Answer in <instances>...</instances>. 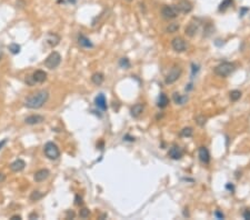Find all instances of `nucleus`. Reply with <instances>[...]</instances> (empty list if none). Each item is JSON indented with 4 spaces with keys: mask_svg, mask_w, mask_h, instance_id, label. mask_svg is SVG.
Wrapping results in <instances>:
<instances>
[{
    "mask_svg": "<svg viewBox=\"0 0 250 220\" xmlns=\"http://www.w3.org/2000/svg\"><path fill=\"white\" fill-rule=\"evenodd\" d=\"M49 92L47 90H39L30 95L25 101V106L29 109H39L48 101Z\"/></svg>",
    "mask_w": 250,
    "mask_h": 220,
    "instance_id": "obj_1",
    "label": "nucleus"
},
{
    "mask_svg": "<svg viewBox=\"0 0 250 220\" xmlns=\"http://www.w3.org/2000/svg\"><path fill=\"white\" fill-rule=\"evenodd\" d=\"M235 65L232 62H222L214 68V74L219 77L226 78L235 71Z\"/></svg>",
    "mask_w": 250,
    "mask_h": 220,
    "instance_id": "obj_2",
    "label": "nucleus"
},
{
    "mask_svg": "<svg viewBox=\"0 0 250 220\" xmlns=\"http://www.w3.org/2000/svg\"><path fill=\"white\" fill-rule=\"evenodd\" d=\"M60 62H61V56H60V53L57 51H53L46 58L45 66L48 69H55L60 65Z\"/></svg>",
    "mask_w": 250,
    "mask_h": 220,
    "instance_id": "obj_3",
    "label": "nucleus"
},
{
    "mask_svg": "<svg viewBox=\"0 0 250 220\" xmlns=\"http://www.w3.org/2000/svg\"><path fill=\"white\" fill-rule=\"evenodd\" d=\"M43 150H45V155L47 156L49 159H51V160H55V159L59 158V156H60V150H59L58 146H57L56 143H51V141L46 143Z\"/></svg>",
    "mask_w": 250,
    "mask_h": 220,
    "instance_id": "obj_4",
    "label": "nucleus"
},
{
    "mask_svg": "<svg viewBox=\"0 0 250 220\" xmlns=\"http://www.w3.org/2000/svg\"><path fill=\"white\" fill-rule=\"evenodd\" d=\"M181 76V68L178 67V66H175L170 69V71L168 72L166 77V84H175L176 81L178 80L179 78Z\"/></svg>",
    "mask_w": 250,
    "mask_h": 220,
    "instance_id": "obj_5",
    "label": "nucleus"
},
{
    "mask_svg": "<svg viewBox=\"0 0 250 220\" xmlns=\"http://www.w3.org/2000/svg\"><path fill=\"white\" fill-rule=\"evenodd\" d=\"M179 15V11L176 6H165L161 9V16L167 20L175 19Z\"/></svg>",
    "mask_w": 250,
    "mask_h": 220,
    "instance_id": "obj_6",
    "label": "nucleus"
},
{
    "mask_svg": "<svg viewBox=\"0 0 250 220\" xmlns=\"http://www.w3.org/2000/svg\"><path fill=\"white\" fill-rule=\"evenodd\" d=\"M171 46L176 52H183L186 49H187L186 41L181 38V37H176V38L172 39Z\"/></svg>",
    "mask_w": 250,
    "mask_h": 220,
    "instance_id": "obj_7",
    "label": "nucleus"
},
{
    "mask_svg": "<svg viewBox=\"0 0 250 220\" xmlns=\"http://www.w3.org/2000/svg\"><path fill=\"white\" fill-rule=\"evenodd\" d=\"M59 42H60V37L55 33H49L45 38V43L50 48L56 47Z\"/></svg>",
    "mask_w": 250,
    "mask_h": 220,
    "instance_id": "obj_8",
    "label": "nucleus"
},
{
    "mask_svg": "<svg viewBox=\"0 0 250 220\" xmlns=\"http://www.w3.org/2000/svg\"><path fill=\"white\" fill-rule=\"evenodd\" d=\"M179 13H189L192 10V5L188 0H181L178 5H176Z\"/></svg>",
    "mask_w": 250,
    "mask_h": 220,
    "instance_id": "obj_9",
    "label": "nucleus"
},
{
    "mask_svg": "<svg viewBox=\"0 0 250 220\" xmlns=\"http://www.w3.org/2000/svg\"><path fill=\"white\" fill-rule=\"evenodd\" d=\"M198 30H199V23H198V22H193V21H191V22L189 23L188 26L186 27L185 33H186V35H187L188 37L192 38V37H195L196 35H197V33H198Z\"/></svg>",
    "mask_w": 250,
    "mask_h": 220,
    "instance_id": "obj_10",
    "label": "nucleus"
},
{
    "mask_svg": "<svg viewBox=\"0 0 250 220\" xmlns=\"http://www.w3.org/2000/svg\"><path fill=\"white\" fill-rule=\"evenodd\" d=\"M182 155H183V151H182V149L178 146H172L168 151V156L171 159H173V160L180 159L182 157Z\"/></svg>",
    "mask_w": 250,
    "mask_h": 220,
    "instance_id": "obj_11",
    "label": "nucleus"
},
{
    "mask_svg": "<svg viewBox=\"0 0 250 220\" xmlns=\"http://www.w3.org/2000/svg\"><path fill=\"white\" fill-rule=\"evenodd\" d=\"M198 155H199L200 161H201L202 163H205V165H208L209 161H210V153H209L208 149L206 148V147H200L198 151Z\"/></svg>",
    "mask_w": 250,
    "mask_h": 220,
    "instance_id": "obj_12",
    "label": "nucleus"
},
{
    "mask_svg": "<svg viewBox=\"0 0 250 220\" xmlns=\"http://www.w3.org/2000/svg\"><path fill=\"white\" fill-rule=\"evenodd\" d=\"M25 167H26V162L23 161L22 159H17V160H15L13 162L10 163V169H11V171L13 172L22 171L23 169H25Z\"/></svg>",
    "mask_w": 250,
    "mask_h": 220,
    "instance_id": "obj_13",
    "label": "nucleus"
},
{
    "mask_svg": "<svg viewBox=\"0 0 250 220\" xmlns=\"http://www.w3.org/2000/svg\"><path fill=\"white\" fill-rule=\"evenodd\" d=\"M94 104L99 109H101L102 111H106L107 110V100H106V97H104V94H99L97 97L94 98Z\"/></svg>",
    "mask_w": 250,
    "mask_h": 220,
    "instance_id": "obj_14",
    "label": "nucleus"
},
{
    "mask_svg": "<svg viewBox=\"0 0 250 220\" xmlns=\"http://www.w3.org/2000/svg\"><path fill=\"white\" fill-rule=\"evenodd\" d=\"M49 175H50V172H49L48 169H40V170H38V171L35 174L33 179H35V181L37 182H41L48 178Z\"/></svg>",
    "mask_w": 250,
    "mask_h": 220,
    "instance_id": "obj_15",
    "label": "nucleus"
},
{
    "mask_svg": "<svg viewBox=\"0 0 250 220\" xmlns=\"http://www.w3.org/2000/svg\"><path fill=\"white\" fill-rule=\"evenodd\" d=\"M35 81V84L38 82V84H42L47 80V72H45L43 70H37V71L33 72V74L31 76Z\"/></svg>",
    "mask_w": 250,
    "mask_h": 220,
    "instance_id": "obj_16",
    "label": "nucleus"
},
{
    "mask_svg": "<svg viewBox=\"0 0 250 220\" xmlns=\"http://www.w3.org/2000/svg\"><path fill=\"white\" fill-rule=\"evenodd\" d=\"M43 120H45V118L42 116L33 115V116L27 117L26 119H25V122H26L27 125H38V123H41Z\"/></svg>",
    "mask_w": 250,
    "mask_h": 220,
    "instance_id": "obj_17",
    "label": "nucleus"
},
{
    "mask_svg": "<svg viewBox=\"0 0 250 220\" xmlns=\"http://www.w3.org/2000/svg\"><path fill=\"white\" fill-rule=\"evenodd\" d=\"M142 111H143V106L141 104L133 105L132 107H131V109H130L131 116H132L133 118H138V117H140V115L142 113Z\"/></svg>",
    "mask_w": 250,
    "mask_h": 220,
    "instance_id": "obj_18",
    "label": "nucleus"
},
{
    "mask_svg": "<svg viewBox=\"0 0 250 220\" xmlns=\"http://www.w3.org/2000/svg\"><path fill=\"white\" fill-rule=\"evenodd\" d=\"M78 42H79V45L81 46V47H84V48H92V47H94L92 42H91L86 36H84V35H79Z\"/></svg>",
    "mask_w": 250,
    "mask_h": 220,
    "instance_id": "obj_19",
    "label": "nucleus"
},
{
    "mask_svg": "<svg viewBox=\"0 0 250 220\" xmlns=\"http://www.w3.org/2000/svg\"><path fill=\"white\" fill-rule=\"evenodd\" d=\"M104 80V77L101 72H96V74H92V77H91V81H92L94 84H97V86L102 84Z\"/></svg>",
    "mask_w": 250,
    "mask_h": 220,
    "instance_id": "obj_20",
    "label": "nucleus"
},
{
    "mask_svg": "<svg viewBox=\"0 0 250 220\" xmlns=\"http://www.w3.org/2000/svg\"><path fill=\"white\" fill-rule=\"evenodd\" d=\"M169 104V99L165 94H160L158 98V107L159 108H166Z\"/></svg>",
    "mask_w": 250,
    "mask_h": 220,
    "instance_id": "obj_21",
    "label": "nucleus"
},
{
    "mask_svg": "<svg viewBox=\"0 0 250 220\" xmlns=\"http://www.w3.org/2000/svg\"><path fill=\"white\" fill-rule=\"evenodd\" d=\"M173 100H175V102L177 105H185L186 101L188 100V97H187V96H182V95L175 92V94H173Z\"/></svg>",
    "mask_w": 250,
    "mask_h": 220,
    "instance_id": "obj_22",
    "label": "nucleus"
},
{
    "mask_svg": "<svg viewBox=\"0 0 250 220\" xmlns=\"http://www.w3.org/2000/svg\"><path fill=\"white\" fill-rule=\"evenodd\" d=\"M179 30V25L177 22H172V23H169V26L166 28V31L169 33H177Z\"/></svg>",
    "mask_w": 250,
    "mask_h": 220,
    "instance_id": "obj_23",
    "label": "nucleus"
},
{
    "mask_svg": "<svg viewBox=\"0 0 250 220\" xmlns=\"http://www.w3.org/2000/svg\"><path fill=\"white\" fill-rule=\"evenodd\" d=\"M42 197H43V194H42V192H40V191H33L31 194H30V200L38 201L40 200Z\"/></svg>",
    "mask_w": 250,
    "mask_h": 220,
    "instance_id": "obj_24",
    "label": "nucleus"
},
{
    "mask_svg": "<svg viewBox=\"0 0 250 220\" xmlns=\"http://www.w3.org/2000/svg\"><path fill=\"white\" fill-rule=\"evenodd\" d=\"M231 5H232V0H224V1L220 3V6H219V10H220V11H224V10H227Z\"/></svg>",
    "mask_w": 250,
    "mask_h": 220,
    "instance_id": "obj_25",
    "label": "nucleus"
},
{
    "mask_svg": "<svg viewBox=\"0 0 250 220\" xmlns=\"http://www.w3.org/2000/svg\"><path fill=\"white\" fill-rule=\"evenodd\" d=\"M230 100L231 101H237V100H239L240 99V97H241V92L239 90H232L230 92Z\"/></svg>",
    "mask_w": 250,
    "mask_h": 220,
    "instance_id": "obj_26",
    "label": "nucleus"
},
{
    "mask_svg": "<svg viewBox=\"0 0 250 220\" xmlns=\"http://www.w3.org/2000/svg\"><path fill=\"white\" fill-rule=\"evenodd\" d=\"M193 135V130L190 127H187V128H183L180 132V136L181 137H191Z\"/></svg>",
    "mask_w": 250,
    "mask_h": 220,
    "instance_id": "obj_27",
    "label": "nucleus"
},
{
    "mask_svg": "<svg viewBox=\"0 0 250 220\" xmlns=\"http://www.w3.org/2000/svg\"><path fill=\"white\" fill-rule=\"evenodd\" d=\"M119 66L124 69H129L131 64H130L129 59L128 58H121L120 60H119Z\"/></svg>",
    "mask_w": 250,
    "mask_h": 220,
    "instance_id": "obj_28",
    "label": "nucleus"
},
{
    "mask_svg": "<svg viewBox=\"0 0 250 220\" xmlns=\"http://www.w3.org/2000/svg\"><path fill=\"white\" fill-rule=\"evenodd\" d=\"M20 46L18 45V43H11V45L9 46V50L11 51V53H13V55H17V53H19L20 52Z\"/></svg>",
    "mask_w": 250,
    "mask_h": 220,
    "instance_id": "obj_29",
    "label": "nucleus"
},
{
    "mask_svg": "<svg viewBox=\"0 0 250 220\" xmlns=\"http://www.w3.org/2000/svg\"><path fill=\"white\" fill-rule=\"evenodd\" d=\"M89 215H90V211H89V209H87V208H84V209H81V210L79 211V216L81 218H88Z\"/></svg>",
    "mask_w": 250,
    "mask_h": 220,
    "instance_id": "obj_30",
    "label": "nucleus"
},
{
    "mask_svg": "<svg viewBox=\"0 0 250 220\" xmlns=\"http://www.w3.org/2000/svg\"><path fill=\"white\" fill-rule=\"evenodd\" d=\"M197 123H198L199 126H205V123H206V120H207V118L206 117H204V116H199V117H197Z\"/></svg>",
    "mask_w": 250,
    "mask_h": 220,
    "instance_id": "obj_31",
    "label": "nucleus"
},
{
    "mask_svg": "<svg viewBox=\"0 0 250 220\" xmlns=\"http://www.w3.org/2000/svg\"><path fill=\"white\" fill-rule=\"evenodd\" d=\"M244 218L246 220H250V209H248L244 212Z\"/></svg>",
    "mask_w": 250,
    "mask_h": 220,
    "instance_id": "obj_32",
    "label": "nucleus"
},
{
    "mask_svg": "<svg viewBox=\"0 0 250 220\" xmlns=\"http://www.w3.org/2000/svg\"><path fill=\"white\" fill-rule=\"evenodd\" d=\"M214 216H216V217H217L218 219H222V218L224 217V214H221V212H220V211H219V210H217V211H216V212H214Z\"/></svg>",
    "mask_w": 250,
    "mask_h": 220,
    "instance_id": "obj_33",
    "label": "nucleus"
},
{
    "mask_svg": "<svg viewBox=\"0 0 250 220\" xmlns=\"http://www.w3.org/2000/svg\"><path fill=\"white\" fill-rule=\"evenodd\" d=\"M77 206H80V205L82 204V199L81 197H79V196H76V202H75Z\"/></svg>",
    "mask_w": 250,
    "mask_h": 220,
    "instance_id": "obj_34",
    "label": "nucleus"
},
{
    "mask_svg": "<svg viewBox=\"0 0 250 220\" xmlns=\"http://www.w3.org/2000/svg\"><path fill=\"white\" fill-rule=\"evenodd\" d=\"M75 217V212H74V211H67V219H70V218H74Z\"/></svg>",
    "mask_w": 250,
    "mask_h": 220,
    "instance_id": "obj_35",
    "label": "nucleus"
},
{
    "mask_svg": "<svg viewBox=\"0 0 250 220\" xmlns=\"http://www.w3.org/2000/svg\"><path fill=\"white\" fill-rule=\"evenodd\" d=\"M36 219V218H38V214H36V212H31V214L29 215V219Z\"/></svg>",
    "mask_w": 250,
    "mask_h": 220,
    "instance_id": "obj_36",
    "label": "nucleus"
},
{
    "mask_svg": "<svg viewBox=\"0 0 250 220\" xmlns=\"http://www.w3.org/2000/svg\"><path fill=\"white\" fill-rule=\"evenodd\" d=\"M5 180H6V175L2 174V172H0V182H3Z\"/></svg>",
    "mask_w": 250,
    "mask_h": 220,
    "instance_id": "obj_37",
    "label": "nucleus"
},
{
    "mask_svg": "<svg viewBox=\"0 0 250 220\" xmlns=\"http://www.w3.org/2000/svg\"><path fill=\"white\" fill-rule=\"evenodd\" d=\"M6 143H7V140H6V139H5V140H2V141L0 143V149H1L3 146H5V145H6Z\"/></svg>",
    "mask_w": 250,
    "mask_h": 220,
    "instance_id": "obj_38",
    "label": "nucleus"
},
{
    "mask_svg": "<svg viewBox=\"0 0 250 220\" xmlns=\"http://www.w3.org/2000/svg\"><path fill=\"white\" fill-rule=\"evenodd\" d=\"M246 11H248V9H247V8H242V9H241V12H240V15H241V16H244V15H245V12H246Z\"/></svg>",
    "mask_w": 250,
    "mask_h": 220,
    "instance_id": "obj_39",
    "label": "nucleus"
},
{
    "mask_svg": "<svg viewBox=\"0 0 250 220\" xmlns=\"http://www.w3.org/2000/svg\"><path fill=\"white\" fill-rule=\"evenodd\" d=\"M11 219H21V216H18V215H16V216H12V217H11Z\"/></svg>",
    "mask_w": 250,
    "mask_h": 220,
    "instance_id": "obj_40",
    "label": "nucleus"
},
{
    "mask_svg": "<svg viewBox=\"0 0 250 220\" xmlns=\"http://www.w3.org/2000/svg\"><path fill=\"white\" fill-rule=\"evenodd\" d=\"M0 57H1V56H0Z\"/></svg>",
    "mask_w": 250,
    "mask_h": 220,
    "instance_id": "obj_41",
    "label": "nucleus"
}]
</instances>
